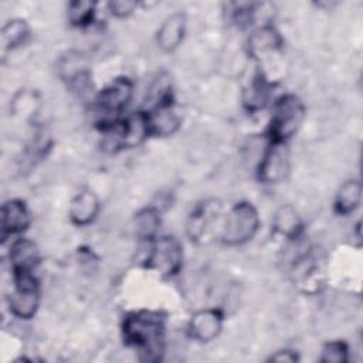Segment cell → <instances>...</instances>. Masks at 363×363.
I'll return each instance as SVG.
<instances>
[{
    "instance_id": "8",
    "label": "cell",
    "mask_w": 363,
    "mask_h": 363,
    "mask_svg": "<svg viewBox=\"0 0 363 363\" xmlns=\"http://www.w3.org/2000/svg\"><path fill=\"white\" fill-rule=\"evenodd\" d=\"M289 173V150L285 142H269L259 166L258 179L265 184H277Z\"/></svg>"
},
{
    "instance_id": "21",
    "label": "cell",
    "mask_w": 363,
    "mask_h": 363,
    "mask_svg": "<svg viewBox=\"0 0 363 363\" xmlns=\"http://www.w3.org/2000/svg\"><path fill=\"white\" fill-rule=\"evenodd\" d=\"M95 16V3L88 0L72 1L68 6V20L75 27H85L92 23Z\"/></svg>"
},
{
    "instance_id": "9",
    "label": "cell",
    "mask_w": 363,
    "mask_h": 363,
    "mask_svg": "<svg viewBox=\"0 0 363 363\" xmlns=\"http://www.w3.org/2000/svg\"><path fill=\"white\" fill-rule=\"evenodd\" d=\"M282 47V38L272 26H262L252 33L248 40V51L259 64L265 65L278 57Z\"/></svg>"
},
{
    "instance_id": "12",
    "label": "cell",
    "mask_w": 363,
    "mask_h": 363,
    "mask_svg": "<svg viewBox=\"0 0 363 363\" xmlns=\"http://www.w3.org/2000/svg\"><path fill=\"white\" fill-rule=\"evenodd\" d=\"M30 224V213L24 201L11 199L4 201L1 207V237L23 233Z\"/></svg>"
},
{
    "instance_id": "15",
    "label": "cell",
    "mask_w": 363,
    "mask_h": 363,
    "mask_svg": "<svg viewBox=\"0 0 363 363\" xmlns=\"http://www.w3.org/2000/svg\"><path fill=\"white\" fill-rule=\"evenodd\" d=\"M37 245L27 238H18L11 244L10 262L13 271H33L38 264Z\"/></svg>"
},
{
    "instance_id": "7",
    "label": "cell",
    "mask_w": 363,
    "mask_h": 363,
    "mask_svg": "<svg viewBox=\"0 0 363 363\" xmlns=\"http://www.w3.org/2000/svg\"><path fill=\"white\" fill-rule=\"evenodd\" d=\"M133 94V84L126 77H119L106 85L96 96L95 106L104 119L101 125H106L115 119L126 108Z\"/></svg>"
},
{
    "instance_id": "20",
    "label": "cell",
    "mask_w": 363,
    "mask_h": 363,
    "mask_svg": "<svg viewBox=\"0 0 363 363\" xmlns=\"http://www.w3.org/2000/svg\"><path fill=\"white\" fill-rule=\"evenodd\" d=\"M30 35V28L24 20H11L7 21L1 30V40L3 45L7 50L16 48L26 43V40Z\"/></svg>"
},
{
    "instance_id": "3",
    "label": "cell",
    "mask_w": 363,
    "mask_h": 363,
    "mask_svg": "<svg viewBox=\"0 0 363 363\" xmlns=\"http://www.w3.org/2000/svg\"><path fill=\"white\" fill-rule=\"evenodd\" d=\"M258 227L259 216L257 208L248 201H241L224 216L220 240L227 245H241L257 234Z\"/></svg>"
},
{
    "instance_id": "13",
    "label": "cell",
    "mask_w": 363,
    "mask_h": 363,
    "mask_svg": "<svg viewBox=\"0 0 363 363\" xmlns=\"http://www.w3.org/2000/svg\"><path fill=\"white\" fill-rule=\"evenodd\" d=\"M186 30V17L182 13H173L164 18L157 30V47L166 52L174 51L183 41Z\"/></svg>"
},
{
    "instance_id": "19",
    "label": "cell",
    "mask_w": 363,
    "mask_h": 363,
    "mask_svg": "<svg viewBox=\"0 0 363 363\" xmlns=\"http://www.w3.org/2000/svg\"><path fill=\"white\" fill-rule=\"evenodd\" d=\"M160 213L155 207H145L136 213L133 227L136 237L142 241H153L159 231Z\"/></svg>"
},
{
    "instance_id": "23",
    "label": "cell",
    "mask_w": 363,
    "mask_h": 363,
    "mask_svg": "<svg viewBox=\"0 0 363 363\" xmlns=\"http://www.w3.org/2000/svg\"><path fill=\"white\" fill-rule=\"evenodd\" d=\"M108 7H109V11L112 13V16L123 18L133 13V10L136 9V3L129 1V0H115V1H111L108 4Z\"/></svg>"
},
{
    "instance_id": "24",
    "label": "cell",
    "mask_w": 363,
    "mask_h": 363,
    "mask_svg": "<svg viewBox=\"0 0 363 363\" xmlns=\"http://www.w3.org/2000/svg\"><path fill=\"white\" fill-rule=\"evenodd\" d=\"M269 360H272V362H279V363H282V362H285V363H294V362L298 360V356H296V353L292 352V350H279V352H277L274 356H271Z\"/></svg>"
},
{
    "instance_id": "14",
    "label": "cell",
    "mask_w": 363,
    "mask_h": 363,
    "mask_svg": "<svg viewBox=\"0 0 363 363\" xmlns=\"http://www.w3.org/2000/svg\"><path fill=\"white\" fill-rule=\"evenodd\" d=\"M99 211V200L95 193L89 190L79 191L69 203L68 216L72 224L75 225H88L91 224Z\"/></svg>"
},
{
    "instance_id": "10",
    "label": "cell",
    "mask_w": 363,
    "mask_h": 363,
    "mask_svg": "<svg viewBox=\"0 0 363 363\" xmlns=\"http://www.w3.org/2000/svg\"><path fill=\"white\" fill-rule=\"evenodd\" d=\"M223 313L218 309H201L196 312L187 325L189 335L201 343H207L218 336L223 329Z\"/></svg>"
},
{
    "instance_id": "18",
    "label": "cell",
    "mask_w": 363,
    "mask_h": 363,
    "mask_svg": "<svg viewBox=\"0 0 363 363\" xmlns=\"http://www.w3.org/2000/svg\"><path fill=\"white\" fill-rule=\"evenodd\" d=\"M362 200V184L359 180L345 182L335 199V210L337 214L349 216L353 213Z\"/></svg>"
},
{
    "instance_id": "22",
    "label": "cell",
    "mask_w": 363,
    "mask_h": 363,
    "mask_svg": "<svg viewBox=\"0 0 363 363\" xmlns=\"http://www.w3.org/2000/svg\"><path fill=\"white\" fill-rule=\"evenodd\" d=\"M349 359V347L342 340L328 342L320 352L319 360L323 363H345Z\"/></svg>"
},
{
    "instance_id": "11",
    "label": "cell",
    "mask_w": 363,
    "mask_h": 363,
    "mask_svg": "<svg viewBox=\"0 0 363 363\" xmlns=\"http://www.w3.org/2000/svg\"><path fill=\"white\" fill-rule=\"evenodd\" d=\"M145 113H146L150 136L166 138L173 135L179 129L180 118L176 113L172 101L153 105Z\"/></svg>"
},
{
    "instance_id": "4",
    "label": "cell",
    "mask_w": 363,
    "mask_h": 363,
    "mask_svg": "<svg viewBox=\"0 0 363 363\" xmlns=\"http://www.w3.org/2000/svg\"><path fill=\"white\" fill-rule=\"evenodd\" d=\"M9 309L20 319H30L35 315L40 291L38 281L33 271H13V291L9 294Z\"/></svg>"
},
{
    "instance_id": "6",
    "label": "cell",
    "mask_w": 363,
    "mask_h": 363,
    "mask_svg": "<svg viewBox=\"0 0 363 363\" xmlns=\"http://www.w3.org/2000/svg\"><path fill=\"white\" fill-rule=\"evenodd\" d=\"M221 204L217 200H206L197 204L187 218V234L196 242H204L214 235L220 237L223 227Z\"/></svg>"
},
{
    "instance_id": "16",
    "label": "cell",
    "mask_w": 363,
    "mask_h": 363,
    "mask_svg": "<svg viewBox=\"0 0 363 363\" xmlns=\"http://www.w3.org/2000/svg\"><path fill=\"white\" fill-rule=\"evenodd\" d=\"M271 96V82L258 72L242 92V104L250 112L262 109Z\"/></svg>"
},
{
    "instance_id": "1",
    "label": "cell",
    "mask_w": 363,
    "mask_h": 363,
    "mask_svg": "<svg viewBox=\"0 0 363 363\" xmlns=\"http://www.w3.org/2000/svg\"><path fill=\"white\" fill-rule=\"evenodd\" d=\"M122 333L142 360L156 362L164 350V319L152 311H139L126 315Z\"/></svg>"
},
{
    "instance_id": "5",
    "label": "cell",
    "mask_w": 363,
    "mask_h": 363,
    "mask_svg": "<svg viewBox=\"0 0 363 363\" xmlns=\"http://www.w3.org/2000/svg\"><path fill=\"white\" fill-rule=\"evenodd\" d=\"M183 264V247L176 237L163 235L150 241V250L146 257V267L160 277L170 278L176 275Z\"/></svg>"
},
{
    "instance_id": "17",
    "label": "cell",
    "mask_w": 363,
    "mask_h": 363,
    "mask_svg": "<svg viewBox=\"0 0 363 363\" xmlns=\"http://www.w3.org/2000/svg\"><path fill=\"white\" fill-rule=\"evenodd\" d=\"M274 231L288 240H296L302 233V220L298 216L296 210L289 206H281L272 220Z\"/></svg>"
},
{
    "instance_id": "2",
    "label": "cell",
    "mask_w": 363,
    "mask_h": 363,
    "mask_svg": "<svg viewBox=\"0 0 363 363\" xmlns=\"http://www.w3.org/2000/svg\"><path fill=\"white\" fill-rule=\"evenodd\" d=\"M303 102L292 94L279 96L272 108L269 121V139L271 142H285L292 138L301 128L305 119Z\"/></svg>"
}]
</instances>
